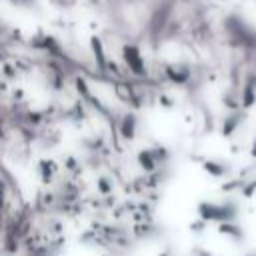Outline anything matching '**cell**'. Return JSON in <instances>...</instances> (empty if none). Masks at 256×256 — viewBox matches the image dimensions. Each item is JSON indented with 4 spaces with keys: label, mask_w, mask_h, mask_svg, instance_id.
I'll return each mask as SVG.
<instances>
[{
    "label": "cell",
    "mask_w": 256,
    "mask_h": 256,
    "mask_svg": "<svg viewBox=\"0 0 256 256\" xmlns=\"http://www.w3.org/2000/svg\"><path fill=\"white\" fill-rule=\"evenodd\" d=\"M122 58H124L126 66L130 68L134 74H144V58H142V54H140L138 46L126 44V46L122 48Z\"/></svg>",
    "instance_id": "1"
},
{
    "label": "cell",
    "mask_w": 256,
    "mask_h": 256,
    "mask_svg": "<svg viewBox=\"0 0 256 256\" xmlns=\"http://www.w3.org/2000/svg\"><path fill=\"white\" fill-rule=\"evenodd\" d=\"M92 48H94V54L98 56V60L100 62H104V48H102V42H100V38H92Z\"/></svg>",
    "instance_id": "2"
}]
</instances>
